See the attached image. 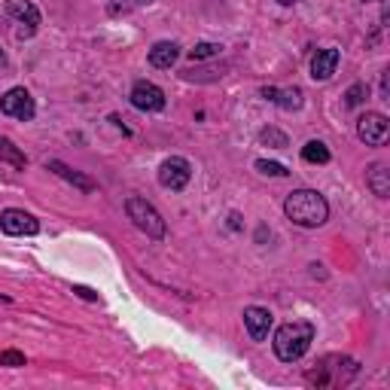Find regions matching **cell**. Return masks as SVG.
Masks as SVG:
<instances>
[{
	"label": "cell",
	"instance_id": "1",
	"mask_svg": "<svg viewBox=\"0 0 390 390\" xmlns=\"http://www.w3.org/2000/svg\"><path fill=\"white\" fill-rule=\"evenodd\" d=\"M284 213L302 229H317V226H324L329 217V204L317 189H296L287 195Z\"/></svg>",
	"mask_w": 390,
	"mask_h": 390
},
{
	"label": "cell",
	"instance_id": "2",
	"mask_svg": "<svg viewBox=\"0 0 390 390\" xmlns=\"http://www.w3.org/2000/svg\"><path fill=\"white\" fill-rule=\"evenodd\" d=\"M311 341H314V326L305 324V320H292V324H284L275 333V354L278 360H284V363H296L308 354Z\"/></svg>",
	"mask_w": 390,
	"mask_h": 390
},
{
	"label": "cell",
	"instance_id": "3",
	"mask_svg": "<svg viewBox=\"0 0 390 390\" xmlns=\"http://www.w3.org/2000/svg\"><path fill=\"white\" fill-rule=\"evenodd\" d=\"M125 213H129V220L138 226L146 238H165V220L162 213L153 208L146 199H138V195H131L129 201H125Z\"/></svg>",
	"mask_w": 390,
	"mask_h": 390
},
{
	"label": "cell",
	"instance_id": "4",
	"mask_svg": "<svg viewBox=\"0 0 390 390\" xmlns=\"http://www.w3.org/2000/svg\"><path fill=\"white\" fill-rule=\"evenodd\" d=\"M189 177H192V168H189L187 159H180V155H171V159H165L159 165V183L171 192H180L189 183Z\"/></svg>",
	"mask_w": 390,
	"mask_h": 390
},
{
	"label": "cell",
	"instance_id": "5",
	"mask_svg": "<svg viewBox=\"0 0 390 390\" xmlns=\"http://www.w3.org/2000/svg\"><path fill=\"white\" fill-rule=\"evenodd\" d=\"M0 110H4L6 116H13V119H22V122H28V119H34V98H31V92L28 89H9L4 98H0Z\"/></svg>",
	"mask_w": 390,
	"mask_h": 390
},
{
	"label": "cell",
	"instance_id": "6",
	"mask_svg": "<svg viewBox=\"0 0 390 390\" xmlns=\"http://www.w3.org/2000/svg\"><path fill=\"white\" fill-rule=\"evenodd\" d=\"M387 131H390V122H387L384 113H363L357 119L360 141L369 143V146H382L387 141Z\"/></svg>",
	"mask_w": 390,
	"mask_h": 390
},
{
	"label": "cell",
	"instance_id": "7",
	"mask_svg": "<svg viewBox=\"0 0 390 390\" xmlns=\"http://www.w3.org/2000/svg\"><path fill=\"white\" fill-rule=\"evenodd\" d=\"M0 229H4L6 235H37V232H40V223H37L31 213L9 208V211L0 213Z\"/></svg>",
	"mask_w": 390,
	"mask_h": 390
},
{
	"label": "cell",
	"instance_id": "8",
	"mask_svg": "<svg viewBox=\"0 0 390 390\" xmlns=\"http://www.w3.org/2000/svg\"><path fill=\"white\" fill-rule=\"evenodd\" d=\"M131 104L138 107V110H146V113H155L165 107V92L159 89V85L153 83H138L131 89Z\"/></svg>",
	"mask_w": 390,
	"mask_h": 390
},
{
	"label": "cell",
	"instance_id": "9",
	"mask_svg": "<svg viewBox=\"0 0 390 390\" xmlns=\"http://www.w3.org/2000/svg\"><path fill=\"white\" fill-rule=\"evenodd\" d=\"M244 326H247V333H250L253 341H266L268 329H271V311L250 305L247 311H244Z\"/></svg>",
	"mask_w": 390,
	"mask_h": 390
},
{
	"label": "cell",
	"instance_id": "10",
	"mask_svg": "<svg viewBox=\"0 0 390 390\" xmlns=\"http://www.w3.org/2000/svg\"><path fill=\"white\" fill-rule=\"evenodd\" d=\"M46 168H49V171H55L61 180L73 183V187L80 189V192H95V180H92V177H85V174H80V171H73V168H67L64 162H58V159H49V162H46Z\"/></svg>",
	"mask_w": 390,
	"mask_h": 390
},
{
	"label": "cell",
	"instance_id": "11",
	"mask_svg": "<svg viewBox=\"0 0 390 390\" xmlns=\"http://www.w3.org/2000/svg\"><path fill=\"white\" fill-rule=\"evenodd\" d=\"M338 67V49H320V52L311 58V76L314 80H329Z\"/></svg>",
	"mask_w": 390,
	"mask_h": 390
},
{
	"label": "cell",
	"instance_id": "12",
	"mask_svg": "<svg viewBox=\"0 0 390 390\" xmlns=\"http://www.w3.org/2000/svg\"><path fill=\"white\" fill-rule=\"evenodd\" d=\"M6 13L16 18V22H25V25H40V9H37L31 0H6Z\"/></svg>",
	"mask_w": 390,
	"mask_h": 390
},
{
	"label": "cell",
	"instance_id": "13",
	"mask_svg": "<svg viewBox=\"0 0 390 390\" xmlns=\"http://www.w3.org/2000/svg\"><path fill=\"white\" fill-rule=\"evenodd\" d=\"M180 58V46L171 43V40H162L150 49V64L153 67H171L174 61Z\"/></svg>",
	"mask_w": 390,
	"mask_h": 390
},
{
	"label": "cell",
	"instance_id": "14",
	"mask_svg": "<svg viewBox=\"0 0 390 390\" xmlns=\"http://www.w3.org/2000/svg\"><path fill=\"white\" fill-rule=\"evenodd\" d=\"M369 187H372V192L378 199H387L390 195V171L384 165H372V171H369Z\"/></svg>",
	"mask_w": 390,
	"mask_h": 390
},
{
	"label": "cell",
	"instance_id": "15",
	"mask_svg": "<svg viewBox=\"0 0 390 390\" xmlns=\"http://www.w3.org/2000/svg\"><path fill=\"white\" fill-rule=\"evenodd\" d=\"M0 162H9L13 168H25V165H28L25 153L18 150V146L9 141V138H0Z\"/></svg>",
	"mask_w": 390,
	"mask_h": 390
},
{
	"label": "cell",
	"instance_id": "16",
	"mask_svg": "<svg viewBox=\"0 0 390 390\" xmlns=\"http://www.w3.org/2000/svg\"><path fill=\"white\" fill-rule=\"evenodd\" d=\"M271 101H275L280 110L292 113V110H299V107H302V89H278Z\"/></svg>",
	"mask_w": 390,
	"mask_h": 390
},
{
	"label": "cell",
	"instance_id": "17",
	"mask_svg": "<svg viewBox=\"0 0 390 390\" xmlns=\"http://www.w3.org/2000/svg\"><path fill=\"white\" fill-rule=\"evenodd\" d=\"M302 159L311 162V165H326V162H329V150H326V143H320V141H308L305 146H302Z\"/></svg>",
	"mask_w": 390,
	"mask_h": 390
},
{
	"label": "cell",
	"instance_id": "18",
	"mask_svg": "<svg viewBox=\"0 0 390 390\" xmlns=\"http://www.w3.org/2000/svg\"><path fill=\"white\" fill-rule=\"evenodd\" d=\"M259 143L275 146V150H284V146H290L287 134H284V131H278V129H262V131H259Z\"/></svg>",
	"mask_w": 390,
	"mask_h": 390
},
{
	"label": "cell",
	"instance_id": "19",
	"mask_svg": "<svg viewBox=\"0 0 390 390\" xmlns=\"http://www.w3.org/2000/svg\"><path fill=\"white\" fill-rule=\"evenodd\" d=\"M153 0H113L110 4V16H125V13H134L141 6H150Z\"/></svg>",
	"mask_w": 390,
	"mask_h": 390
},
{
	"label": "cell",
	"instance_id": "20",
	"mask_svg": "<svg viewBox=\"0 0 390 390\" xmlns=\"http://www.w3.org/2000/svg\"><path fill=\"white\" fill-rule=\"evenodd\" d=\"M369 98V85H363V83H354L350 89L345 92V104L348 107H360Z\"/></svg>",
	"mask_w": 390,
	"mask_h": 390
},
{
	"label": "cell",
	"instance_id": "21",
	"mask_svg": "<svg viewBox=\"0 0 390 390\" xmlns=\"http://www.w3.org/2000/svg\"><path fill=\"white\" fill-rule=\"evenodd\" d=\"M256 171L268 174V177H287V174H290L280 162H268V159H259V162H256Z\"/></svg>",
	"mask_w": 390,
	"mask_h": 390
},
{
	"label": "cell",
	"instance_id": "22",
	"mask_svg": "<svg viewBox=\"0 0 390 390\" xmlns=\"http://www.w3.org/2000/svg\"><path fill=\"white\" fill-rule=\"evenodd\" d=\"M0 366H9V369L25 366V354H18V350H4V354H0Z\"/></svg>",
	"mask_w": 390,
	"mask_h": 390
},
{
	"label": "cell",
	"instance_id": "23",
	"mask_svg": "<svg viewBox=\"0 0 390 390\" xmlns=\"http://www.w3.org/2000/svg\"><path fill=\"white\" fill-rule=\"evenodd\" d=\"M217 52H220L217 43H199V46L192 49V58L199 61V58H211V55H217Z\"/></svg>",
	"mask_w": 390,
	"mask_h": 390
},
{
	"label": "cell",
	"instance_id": "24",
	"mask_svg": "<svg viewBox=\"0 0 390 390\" xmlns=\"http://www.w3.org/2000/svg\"><path fill=\"white\" fill-rule=\"evenodd\" d=\"M73 292H76V296H83V299H89V302H95V299H98V292H95V290H89V287H73Z\"/></svg>",
	"mask_w": 390,
	"mask_h": 390
},
{
	"label": "cell",
	"instance_id": "25",
	"mask_svg": "<svg viewBox=\"0 0 390 390\" xmlns=\"http://www.w3.org/2000/svg\"><path fill=\"white\" fill-rule=\"evenodd\" d=\"M229 226L232 229H241V217H238V213H229Z\"/></svg>",
	"mask_w": 390,
	"mask_h": 390
},
{
	"label": "cell",
	"instance_id": "26",
	"mask_svg": "<svg viewBox=\"0 0 390 390\" xmlns=\"http://www.w3.org/2000/svg\"><path fill=\"white\" fill-rule=\"evenodd\" d=\"M280 6H290V4H299V0H278Z\"/></svg>",
	"mask_w": 390,
	"mask_h": 390
},
{
	"label": "cell",
	"instance_id": "27",
	"mask_svg": "<svg viewBox=\"0 0 390 390\" xmlns=\"http://www.w3.org/2000/svg\"><path fill=\"white\" fill-rule=\"evenodd\" d=\"M0 58H4V55H0Z\"/></svg>",
	"mask_w": 390,
	"mask_h": 390
}]
</instances>
